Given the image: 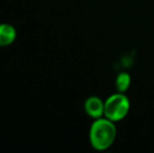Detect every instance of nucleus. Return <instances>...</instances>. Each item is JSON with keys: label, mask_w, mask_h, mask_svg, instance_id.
Instances as JSON below:
<instances>
[{"label": "nucleus", "mask_w": 154, "mask_h": 153, "mask_svg": "<svg viewBox=\"0 0 154 153\" xmlns=\"http://www.w3.org/2000/svg\"><path fill=\"white\" fill-rule=\"evenodd\" d=\"M116 123L102 116L95 118L89 128V143L97 151H105L114 144L118 134Z\"/></svg>", "instance_id": "1"}, {"label": "nucleus", "mask_w": 154, "mask_h": 153, "mask_svg": "<svg viewBox=\"0 0 154 153\" xmlns=\"http://www.w3.org/2000/svg\"><path fill=\"white\" fill-rule=\"evenodd\" d=\"M131 107L130 100L125 93L116 91L105 100L104 116L114 123L123 121L128 115Z\"/></svg>", "instance_id": "2"}, {"label": "nucleus", "mask_w": 154, "mask_h": 153, "mask_svg": "<svg viewBox=\"0 0 154 153\" xmlns=\"http://www.w3.org/2000/svg\"><path fill=\"white\" fill-rule=\"evenodd\" d=\"M84 110L93 120L102 118L105 112V100H102L97 96H88L84 102Z\"/></svg>", "instance_id": "3"}, {"label": "nucleus", "mask_w": 154, "mask_h": 153, "mask_svg": "<svg viewBox=\"0 0 154 153\" xmlns=\"http://www.w3.org/2000/svg\"><path fill=\"white\" fill-rule=\"evenodd\" d=\"M17 38V31L10 23H0V47L13 44Z\"/></svg>", "instance_id": "4"}, {"label": "nucleus", "mask_w": 154, "mask_h": 153, "mask_svg": "<svg viewBox=\"0 0 154 153\" xmlns=\"http://www.w3.org/2000/svg\"><path fill=\"white\" fill-rule=\"evenodd\" d=\"M130 85H131V76L128 72H122L118 74L116 78V89L119 92H126L129 90Z\"/></svg>", "instance_id": "5"}]
</instances>
